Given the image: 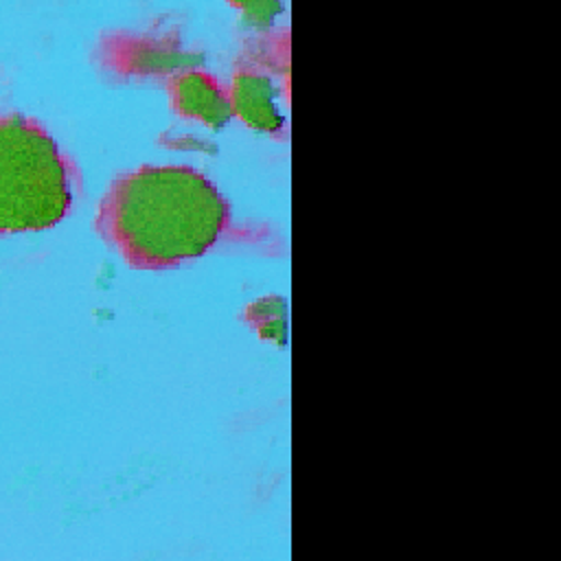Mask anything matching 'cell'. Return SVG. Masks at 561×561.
<instances>
[{
  "label": "cell",
  "instance_id": "1",
  "mask_svg": "<svg viewBox=\"0 0 561 561\" xmlns=\"http://www.w3.org/2000/svg\"><path fill=\"white\" fill-rule=\"evenodd\" d=\"M94 228L131 267L169 270L204 256L234 226L230 204L202 171L145 164L110 182Z\"/></svg>",
  "mask_w": 561,
  "mask_h": 561
},
{
  "label": "cell",
  "instance_id": "6",
  "mask_svg": "<svg viewBox=\"0 0 561 561\" xmlns=\"http://www.w3.org/2000/svg\"><path fill=\"white\" fill-rule=\"evenodd\" d=\"M252 327L259 331L261 337L274 340L278 344L285 342L287 333V318H285V302L278 296H265L248 307L245 316Z\"/></svg>",
  "mask_w": 561,
  "mask_h": 561
},
{
  "label": "cell",
  "instance_id": "4",
  "mask_svg": "<svg viewBox=\"0 0 561 561\" xmlns=\"http://www.w3.org/2000/svg\"><path fill=\"white\" fill-rule=\"evenodd\" d=\"M228 99L232 114L248 127L272 136H280L285 131L280 88L267 70L241 59L232 72Z\"/></svg>",
  "mask_w": 561,
  "mask_h": 561
},
{
  "label": "cell",
  "instance_id": "2",
  "mask_svg": "<svg viewBox=\"0 0 561 561\" xmlns=\"http://www.w3.org/2000/svg\"><path fill=\"white\" fill-rule=\"evenodd\" d=\"M79 171L55 138L18 112L0 121L2 232H35L59 224L72 208Z\"/></svg>",
  "mask_w": 561,
  "mask_h": 561
},
{
  "label": "cell",
  "instance_id": "3",
  "mask_svg": "<svg viewBox=\"0 0 561 561\" xmlns=\"http://www.w3.org/2000/svg\"><path fill=\"white\" fill-rule=\"evenodd\" d=\"M92 57L118 81L171 79L202 61L199 53L182 46L175 31H107L99 37Z\"/></svg>",
  "mask_w": 561,
  "mask_h": 561
},
{
  "label": "cell",
  "instance_id": "7",
  "mask_svg": "<svg viewBox=\"0 0 561 561\" xmlns=\"http://www.w3.org/2000/svg\"><path fill=\"white\" fill-rule=\"evenodd\" d=\"M234 9H239L243 13V20L256 26H270L280 13H283V4L280 2H237L232 4Z\"/></svg>",
  "mask_w": 561,
  "mask_h": 561
},
{
  "label": "cell",
  "instance_id": "5",
  "mask_svg": "<svg viewBox=\"0 0 561 561\" xmlns=\"http://www.w3.org/2000/svg\"><path fill=\"white\" fill-rule=\"evenodd\" d=\"M167 92L175 114L208 129H221L232 118L228 90L202 68H188L167 79Z\"/></svg>",
  "mask_w": 561,
  "mask_h": 561
}]
</instances>
